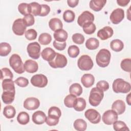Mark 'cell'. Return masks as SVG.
<instances>
[{"mask_svg":"<svg viewBox=\"0 0 131 131\" xmlns=\"http://www.w3.org/2000/svg\"><path fill=\"white\" fill-rule=\"evenodd\" d=\"M117 113L113 110H108L105 111L102 115V121L106 125H112L118 120Z\"/></svg>","mask_w":131,"mask_h":131,"instance_id":"9","label":"cell"},{"mask_svg":"<svg viewBox=\"0 0 131 131\" xmlns=\"http://www.w3.org/2000/svg\"><path fill=\"white\" fill-rule=\"evenodd\" d=\"M50 28L54 31L62 29L63 25L61 20L58 18H52L49 22Z\"/></svg>","mask_w":131,"mask_h":131,"instance_id":"24","label":"cell"},{"mask_svg":"<svg viewBox=\"0 0 131 131\" xmlns=\"http://www.w3.org/2000/svg\"><path fill=\"white\" fill-rule=\"evenodd\" d=\"M52 40V36L47 33H41L38 37V41L42 45H47Z\"/></svg>","mask_w":131,"mask_h":131,"instance_id":"36","label":"cell"},{"mask_svg":"<svg viewBox=\"0 0 131 131\" xmlns=\"http://www.w3.org/2000/svg\"><path fill=\"white\" fill-rule=\"evenodd\" d=\"M113 34V29L110 26H105L98 31L97 35L100 39L104 40L111 37Z\"/></svg>","mask_w":131,"mask_h":131,"instance_id":"15","label":"cell"},{"mask_svg":"<svg viewBox=\"0 0 131 131\" xmlns=\"http://www.w3.org/2000/svg\"><path fill=\"white\" fill-rule=\"evenodd\" d=\"M95 81V78L94 76L91 74H85L81 78V82L83 85L86 88H89L92 86Z\"/></svg>","mask_w":131,"mask_h":131,"instance_id":"21","label":"cell"},{"mask_svg":"<svg viewBox=\"0 0 131 131\" xmlns=\"http://www.w3.org/2000/svg\"><path fill=\"white\" fill-rule=\"evenodd\" d=\"M23 21L26 27H30L34 25L35 23V19L32 14H29L24 16Z\"/></svg>","mask_w":131,"mask_h":131,"instance_id":"44","label":"cell"},{"mask_svg":"<svg viewBox=\"0 0 131 131\" xmlns=\"http://www.w3.org/2000/svg\"><path fill=\"white\" fill-rule=\"evenodd\" d=\"M113 91L116 93H127L130 92V84L121 78L115 79L112 85Z\"/></svg>","mask_w":131,"mask_h":131,"instance_id":"1","label":"cell"},{"mask_svg":"<svg viewBox=\"0 0 131 131\" xmlns=\"http://www.w3.org/2000/svg\"><path fill=\"white\" fill-rule=\"evenodd\" d=\"M47 119V116L45 113L41 111H37L33 113L32 117L33 122L38 125L42 124L44 123Z\"/></svg>","mask_w":131,"mask_h":131,"instance_id":"17","label":"cell"},{"mask_svg":"<svg viewBox=\"0 0 131 131\" xmlns=\"http://www.w3.org/2000/svg\"><path fill=\"white\" fill-rule=\"evenodd\" d=\"M75 18V13L70 10H66L63 14V18L66 22L72 23L73 22Z\"/></svg>","mask_w":131,"mask_h":131,"instance_id":"39","label":"cell"},{"mask_svg":"<svg viewBox=\"0 0 131 131\" xmlns=\"http://www.w3.org/2000/svg\"><path fill=\"white\" fill-rule=\"evenodd\" d=\"M110 47L114 51L120 52L123 49L124 44L121 40L116 39L111 41L110 43Z\"/></svg>","mask_w":131,"mask_h":131,"instance_id":"27","label":"cell"},{"mask_svg":"<svg viewBox=\"0 0 131 131\" xmlns=\"http://www.w3.org/2000/svg\"><path fill=\"white\" fill-rule=\"evenodd\" d=\"M124 17V11L121 8H117L111 13L110 19L111 22L115 25L120 23Z\"/></svg>","mask_w":131,"mask_h":131,"instance_id":"13","label":"cell"},{"mask_svg":"<svg viewBox=\"0 0 131 131\" xmlns=\"http://www.w3.org/2000/svg\"><path fill=\"white\" fill-rule=\"evenodd\" d=\"M26 26L23 23L22 18H17L14 20L12 25V31L13 33L18 36L23 35L26 32Z\"/></svg>","mask_w":131,"mask_h":131,"instance_id":"12","label":"cell"},{"mask_svg":"<svg viewBox=\"0 0 131 131\" xmlns=\"http://www.w3.org/2000/svg\"><path fill=\"white\" fill-rule=\"evenodd\" d=\"M1 80H4L5 79H13V74L11 70L7 68H3L1 69Z\"/></svg>","mask_w":131,"mask_h":131,"instance_id":"43","label":"cell"},{"mask_svg":"<svg viewBox=\"0 0 131 131\" xmlns=\"http://www.w3.org/2000/svg\"><path fill=\"white\" fill-rule=\"evenodd\" d=\"M121 69L127 72H131V59L130 58H125L123 59L120 64Z\"/></svg>","mask_w":131,"mask_h":131,"instance_id":"42","label":"cell"},{"mask_svg":"<svg viewBox=\"0 0 131 131\" xmlns=\"http://www.w3.org/2000/svg\"><path fill=\"white\" fill-rule=\"evenodd\" d=\"M53 36L56 41L59 42H66L67 39L68 34L66 30L61 29L55 31L54 33Z\"/></svg>","mask_w":131,"mask_h":131,"instance_id":"20","label":"cell"},{"mask_svg":"<svg viewBox=\"0 0 131 131\" xmlns=\"http://www.w3.org/2000/svg\"><path fill=\"white\" fill-rule=\"evenodd\" d=\"M48 115L60 118L61 115L60 110L56 106H51L48 110Z\"/></svg>","mask_w":131,"mask_h":131,"instance_id":"45","label":"cell"},{"mask_svg":"<svg viewBox=\"0 0 131 131\" xmlns=\"http://www.w3.org/2000/svg\"><path fill=\"white\" fill-rule=\"evenodd\" d=\"M48 63L53 68H62L67 66L68 60L64 55L56 53L54 58Z\"/></svg>","mask_w":131,"mask_h":131,"instance_id":"6","label":"cell"},{"mask_svg":"<svg viewBox=\"0 0 131 131\" xmlns=\"http://www.w3.org/2000/svg\"><path fill=\"white\" fill-rule=\"evenodd\" d=\"M111 57L110 52L106 49H102L96 55V63L100 67L105 68L109 64Z\"/></svg>","mask_w":131,"mask_h":131,"instance_id":"2","label":"cell"},{"mask_svg":"<svg viewBox=\"0 0 131 131\" xmlns=\"http://www.w3.org/2000/svg\"><path fill=\"white\" fill-rule=\"evenodd\" d=\"M125 104L122 100L115 101L112 105V109L115 111L118 115L122 114L125 111Z\"/></svg>","mask_w":131,"mask_h":131,"instance_id":"18","label":"cell"},{"mask_svg":"<svg viewBox=\"0 0 131 131\" xmlns=\"http://www.w3.org/2000/svg\"><path fill=\"white\" fill-rule=\"evenodd\" d=\"M69 92L76 96H79L82 93V88L81 85L78 83H73L69 88Z\"/></svg>","mask_w":131,"mask_h":131,"instance_id":"28","label":"cell"},{"mask_svg":"<svg viewBox=\"0 0 131 131\" xmlns=\"http://www.w3.org/2000/svg\"><path fill=\"white\" fill-rule=\"evenodd\" d=\"M15 92L6 91H4L2 94V99L4 103L9 104L14 101Z\"/></svg>","mask_w":131,"mask_h":131,"instance_id":"23","label":"cell"},{"mask_svg":"<svg viewBox=\"0 0 131 131\" xmlns=\"http://www.w3.org/2000/svg\"><path fill=\"white\" fill-rule=\"evenodd\" d=\"M85 117L92 123L97 124L101 120V115L96 110L90 108L87 110L84 113Z\"/></svg>","mask_w":131,"mask_h":131,"instance_id":"11","label":"cell"},{"mask_svg":"<svg viewBox=\"0 0 131 131\" xmlns=\"http://www.w3.org/2000/svg\"><path fill=\"white\" fill-rule=\"evenodd\" d=\"M9 64L17 74H21L25 72L24 64L20 56L17 54H12L9 58Z\"/></svg>","mask_w":131,"mask_h":131,"instance_id":"3","label":"cell"},{"mask_svg":"<svg viewBox=\"0 0 131 131\" xmlns=\"http://www.w3.org/2000/svg\"><path fill=\"white\" fill-rule=\"evenodd\" d=\"M76 96L73 94L67 95L64 99V104L65 106L69 108H72L74 106L77 100Z\"/></svg>","mask_w":131,"mask_h":131,"instance_id":"31","label":"cell"},{"mask_svg":"<svg viewBox=\"0 0 131 131\" xmlns=\"http://www.w3.org/2000/svg\"><path fill=\"white\" fill-rule=\"evenodd\" d=\"M130 94L131 93H129L128 94V95L126 96V101L127 103V104L129 105H131V100H130Z\"/></svg>","mask_w":131,"mask_h":131,"instance_id":"55","label":"cell"},{"mask_svg":"<svg viewBox=\"0 0 131 131\" xmlns=\"http://www.w3.org/2000/svg\"><path fill=\"white\" fill-rule=\"evenodd\" d=\"M29 56L34 59H38L40 56V46L37 42H33L28 44L27 48Z\"/></svg>","mask_w":131,"mask_h":131,"instance_id":"7","label":"cell"},{"mask_svg":"<svg viewBox=\"0 0 131 131\" xmlns=\"http://www.w3.org/2000/svg\"><path fill=\"white\" fill-rule=\"evenodd\" d=\"M129 2H130L129 0H117V3L118 5L122 7H125L127 6Z\"/></svg>","mask_w":131,"mask_h":131,"instance_id":"54","label":"cell"},{"mask_svg":"<svg viewBox=\"0 0 131 131\" xmlns=\"http://www.w3.org/2000/svg\"><path fill=\"white\" fill-rule=\"evenodd\" d=\"M74 128L78 131H84L87 127L86 122L82 119H76L73 124Z\"/></svg>","mask_w":131,"mask_h":131,"instance_id":"33","label":"cell"},{"mask_svg":"<svg viewBox=\"0 0 131 131\" xmlns=\"http://www.w3.org/2000/svg\"><path fill=\"white\" fill-rule=\"evenodd\" d=\"M82 28L84 32L87 34H92L96 30V27L93 23H90L84 25Z\"/></svg>","mask_w":131,"mask_h":131,"instance_id":"40","label":"cell"},{"mask_svg":"<svg viewBox=\"0 0 131 131\" xmlns=\"http://www.w3.org/2000/svg\"><path fill=\"white\" fill-rule=\"evenodd\" d=\"M77 66L81 70L89 71L92 69L94 63L90 56L88 55H83L78 59Z\"/></svg>","mask_w":131,"mask_h":131,"instance_id":"5","label":"cell"},{"mask_svg":"<svg viewBox=\"0 0 131 131\" xmlns=\"http://www.w3.org/2000/svg\"><path fill=\"white\" fill-rule=\"evenodd\" d=\"M94 20V15L89 11H83L78 17L77 23L79 26L82 27L84 25L93 23Z\"/></svg>","mask_w":131,"mask_h":131,"instance_id":"10","label":"cell"},{"mask_svg":"<svg viewBox=\"0 0 131 131\" xmlns=\"http://www.w3.org/2000/svg\"><path fill=\"white\" fill-rule=\"evenodd\" d=\"M17 121L21 125H26L28 124L30 121V116L27 113L21 112L17 115Z\"/></svg>","mask_w":131,"mask_h":131,"instance_id":"30","label":"cell"},{"mask_svg":"<svg viewBox=\"0 0 131 131\" xmlns=\"http://www.w3.org/2000/svg\"><path fill=\"white\" fill-rule=\"evenodd\" d=\"M73 41L78 45H81L84 41V36L80 33H75L72 36Z\"/></svg>","mask_w":131,"mask_h":131,"instance_id":"46","label":"cell"},{"mask_svg":"<svg viewBox=\"0 0 131 131\" xmlns=\"http://www.w3.org/2000/svg\"><path fill=\"white\" fill-rule=\"evenodd\" d=\"M25 71L29 73H34L37 71L38 69V63L36 61L32 59H28L24 64Z\"/></svg>","mask_w":131,"mask_h":131,"instance_id":"16","label":"cell"},{"mask_svg":"<svg viewBox=\"0 0 131 131\" xmlns=\"http://www.w3.org/2000/svg\"><path fill=\"white\" fill-rule=\"evenodd\" d=\"M79 1L78 0H68L67 3L69 7L71 8L75 7L78 4Z\"/></svg>","mask_w":131,"mask_h":131,"instance_id":"53","label":"cell"},{"mask_svg":"<svg viewBox=\"0 0 131 131\" xmlns=\"http://www.w3.org/2000/svg\"><path fill=\"white\" fill-rule=\"evenodd\" d=\"M86 105V103L85 99L82 97H79L77 98L73 107L75 111L77 112H81L85 109Z\"/></svg>","mask_w":131,"mask_h":131,"instance_id":"32","label":"cell"},{"mask_svg":"<svg viewBox=\"0 0 131 131\" xmlns=\"http://www.w3.org/2000/svg\"><path fill=\"white\" fill-rule=\"evenodd\" d=\"M40 105L39 100L35 97H29L24 102V107L28 110H35Z\"/></svg>","mask_w":131,"mask_h":131,"instance_id":"14","label":"cell"},{"mask_svg":"<svg viewBox=\"0 0 131 131\" xmlns=\"http://www.w3.org/2000/svg\"><path fill=\"white\" fill-rule=\"evenodd\" d=\"M41 12L39 14L40 16H45L50 12V7L46 4L41 5Z\"/></svg>","mask_w":131,"mask_h":131,"instance_id":"51","label":"cell"},{"mask_svg":"<svg viewBox=\"0 0 131 131\" xmlns=\"http://www.w3.org/2000/svg\"><path fill=\"white\" fill-rule=\"evenodd\" d=\"M56 53L55 51L50 47L45 48L41 53V57L43 59L49 61H52L55 57Z\"/></svg>","mask_w":131,"mask_h":131,"instance_id":"19","label":"cell"},{"mask_svg":"<svg viewBox=\"0 0 131 131\" xmlns=\"http://www.w3.org/2000/svg\"><path fill=\"white\" fill-rule=\"evenodd\" d=\"M104 97L103 91L95 87L91 89L89 101L90 104L93 106H97L101 102Z\"/></svg>","mask_w":131,"mask_h":131,"instance_id":"4","label":"cell"},{"mask_svg":"<svg viewBox=\"0 0 131 131\" xmlns=\"http://www.w3.org/2000/svg\"><path fill=\"white\" fill-rule=\"evenodd\" d=\"M113 124V128L116 131L129 130L126 124L122 121L116 120Z\"/></svg>","mask_w":131,"mask_h":131,"instance_id":"37","label":"cell"},{"mask_svg":"<svg viewBox=\"0 0 131 131\" xmlns=\"http://www.w3.org/2000/svg\"><path fill=\"white\" fill-rule=\"evenodd\" d=\"M2 88L4 91H9L15 92L14 81H13L12 79H5L2 81Z\"/></svg>","mask_w":131,"mask_h":131,"instance_id":"25","label":"cell"},{"mask_svg":"<svg viewBox=\"0 0 131 131\" xmlns=\"http://www.w3.org/2000/svg\"><path fill=\"white\" fill-rule=\"evenodd\" d=\"M96 87L104 92L108 90L109 84L105 80H100L97 83Z\"/></svg>","mask_w":131,"mask_h":131,"instance_id":"50","label":"cell"},{"mask_svg":"<svg viewBox=\"0 0 131 131\" xmlns=\"http://www.w3.org/2000/svg\"><path fill=\"white\" fill-rule=\"evenodd\" d=\"M80 52L79 48L75 45L70 46L68 49L69 56L71 58H76L78 56Z\"/></svg>","mask_w":131,"mask_h":131,"instance_id":"41","label":"cell"},{"mask_svg":"<svg viewBox=\"0 0 131 131\" xmlns=\"http://www.w3.org/2000/svg\"><path fill=\"white\" fill-rule=\"evenodd\" d=\"M59 121V118L56 117L48 116L47 117V119L46 122L49 126H55L56 125Z\"/></svg>","mask_w":131,"mask_h":131,"instance_id":"49","label":"cell"},{"mask_svg":"<svg viewBox=\"0 0 131 131\" xmlns=\"http://www.w3.org/2000/svg\"><path fill=\"white\" fill-rule=\"evenodd\" d=\"M11 51V47L7 42H3L0 43V55L1 56H7Z\"/></svg>","mask_w":131,"mask_h":131,"instance_id":"34","label":"cell"},{"mask_svg":"<svg viewBox=\"0 0 131 131\" xmlns=\"http://www.w3.org/2000/svg\"><path fill=\"white\" fill-rule=\"evenodd\" d=\"M18 10L19 12L24 16L31 13L30 4L27 3H23L19 4L18 6Z\"/></svg>","mask_w":131,"mask_h":131,"instance_id":"35","label":"cell"},{"mask_svg":"<svg viewBox=\"0 0 131 131\" xmlns=\"http://www.w3.org/2000/svg\"><path fill=\"white\" fill-rule=\"evenodd\" d=\"M30 4L31 14L34 16H39L41 12V5L37 2H32Z\"/></svg>","mask_w":131,"mask_h":131,"instance_id":"38","label":"cell"},{"mask_svg":"<svg viewBox=\"0 0 131 131\" xmlns=\"http://www.w3.org/2000/svg\"><path fill=\"white\" fill-rule=\"evenodd\" d=\"M31 84L35 87L44 88L47 86L48 84V78L43 74H36L32 77L31 78Z\"/></svg>","mask_w":131,"mask_h":131,"instance_id":"8","label":"cell"},{"mask_svg":"<svg viewBox=\"0 0 131 131\" xmlns=\"http://www.w3.org/2000/svg\"><path fill=\"white\" fill-rule=\"evenodd\" d=\"M14 82L19 86L24 88L27 86L29 84V80L24 77H19L14 80Z\"/></svg>","mask_w":131,"mask_h":131,"instance_id":"48","label":"cell"},{"mask_svg":"<svg viewBox=\"0 0 131 131\" xmlns=\"http://www.w3.org/2000/svg\"><path fill=\"white\" fill-rule=\"evenodd\" d=\"M106 3V0H92L90 2V7L92 10L98 12L103 8Z\"/></svg>","mask_w":131,"mask_h":131,"instance_id":"22","label":"cell"},{"mask_svg":"<svg viewBox=\"0 0 131 131\" xmlns=\"http://www.w3.org/2000/svg\"><path fill=\"white\" fill-rule=\"evenodd\" d=\"M3 114L8 119L13 118L16 114L15 108L12 105H7L4 108Z\"/></svg>","mask_w":131,"mask_h":131,"instance_id":"29","label":"cell"},{"mask_svg":"<svg viewBox=\"0 0 131 131\" xmlns=\"http://www.w3.org/2000/svg\"><path fill=\"white\" fill-rule=\"evenodd\" d=\"M99 46V40L93 37H91L86 40L85 42L86 48L90 50H94L97 49Z\"/></svg>","mask_w":131,"mask_h":131,"instance_id":"26","label":"cell"},{"mask_svg":"<svg viewBox=\"0 0 131 131\" xmlns=\"http://www.w3.org/2000/svg\"><path fill=\"white\" fill-rule=\"evenodd\" d=\"M53 46L54 47V48L59 51H62V50H64V49L66 47V42H59L56 41L55 40L53 41Z\"/></svg>","mask_w":131,"mask_h":131,"instance_id":"52","label":"cell"},{"mask_svg":"<svg viewBox=\"0 0 131 131\" xmlns=\"http://www.w3.org/2000/svg\"><path fill=\"white\" fill-rule=\"evenodd\" d=\"M26 38L29 40H33L36 38L37 33L35 30L33 29H30L26 31L25 33Z\"/></svg>","mask_w":131,"mask_h":131,"instance_id":"47","label":"cell"}]
</instances>
